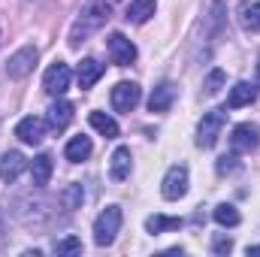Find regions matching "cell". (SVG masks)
<instances>
[{
    "mask_svg": "<svg viewBox=\"0 0 260 257\" xmlns=\"http://www.w3.org/2000/svg\"><path fill=\"white\" fill-rule=\"evenodd\" d=\"M34 67H37V49L34 46H21L15 55H9L6 73H9V79H24V76L34 73Z\"/></svg>",
    "mask_w": 260,
    "mask_h": 257,
    "instance_id": "obj_6",
    "label": "cell"
},
{
    "mask_svg": "<svg viewBox=\"0 0 260 257\" xmlns=\"http://www.w3.org/2000/svg\"><path fill=\"white\" fill-rule=\"evenodd\" d=\"M70 79H73L70 67H67L64 61H55V64H49L46 76H43V88H46V94H52V97H64L67 88H70Z\"/></svg>",
    "mask_w": 260,
    "mask_h": 257,
    "instance_id": "obj_5",
    "label": "cell"
},
{
    "mask_svg": "<svg viewBox=\"0 0 260 257\" xmlns=\"http://www.w3.org/2000/svg\"><path fill=\"white\" fill-rule=\"evenodd\" d=\"M88 121H91V127L97 130V133H103L106 139H115V136H118V124H115V118H109L106 112H91Z\"/></svg>",
    "mask_w": 260,
    "mask_h": 257,
    "instance_id": "obj_21",
    "label": "cell"
},
{
    "mask_svg": "<svg viewBox=\"0 0 260 257\" xmlns=\"http://www.w3.org/2000/svg\"><path fill=\"white\" fill-rule=\"evenodd\" d=\"M215 221H218L221 227H236L242 218H239V209H236V206L221 203V206H215Z\"/></svg>",
    "mask_w": 260,
    "mask_h": 257,
    "instance_id": "obj_23",
    "label": "cell"
},
{
    "mask_svg": "<svg viewBox=\"0 0 260 257\" xmlns=\"http://www.w3.org/2000/svg\"><path fill=\"white\" fill-rule=\"evenodd\" d=\"M118 227H121V209H118V206H106V209L97 215V221H94V242H97L100 248L112 245L115 236H118Z\"/></svg>",
    "mask_w": 260,
    "mask_h": 257,
    "instance_id": "obj_2",
    "label": "cell"
},
{
    "mask_svg": "<svg viewBox=\"0 0 260 257\" xmlns=\"http://www.w3.org/2000/svg\"><path fill=\"white\" fill-rule=\"evenodd\" d=\"M109 176L115 179V182H124L130 176V148L127 145H118L115 151H112V160H109Z\"/></svg>",
    "mask_w": 260,
    "mask_h": 257,
    "instance_id": "obj_17",
    "label": "cell"
},
{
    "mask_svg": "<svg viewBox=\"0 0 260 257\" xmlns=\"http://www.w3.org/2000/svg\"><path fill=\"white\" fill-rule=\"evenodd\" d=\"M46 121H49V127H52V130H64L67 124L73 121V103H67V100L52 103V109H49Z\"/></svg>",
    "mask_w": 260,
    "mask_h": 257,
    "instance_id": "obj_19",
    "label": "cell"
},
{
    "mask_svg": "<svg viewBox=\"0 0 260 257\" xmlns=\"http://www.w3.org/2000/svg\"><path fill=\"white\" fill-rule=\"evenodd\" d=\"M61 200H64V206L73 212V209H79L82 206V200H85V191H82V185H70L64 194H61Z\"/></svg>",
    "mask_w": 260,
    "mask_h": 257,
    "instance_id": "obj_24",
    "label": "cell"
},
{
    "mask_svg": "<svg viewBox=\"0 0 260 257\" xmlns=\"http://www.w3.org/2000/svg\"><path fill=\"white\" fill-rule=\"evenodd\" d=\"M52 157L49 154H37L34 160H30V185L34 188H46L49 185V179H52Z\"/></svg>",
    "mask_w": 260,
    "mask_h": 257,
    "instance_id": "obj_13",
    "label": "cell"
},
{
    "mask_svg": "<svg viewBox=\"0 0 260 257\" xmlns=\"http://www.w3.org/2000/svg\"><path fill=\"white\" fill-rule=\"evenodd\" d=\"M46 130H49V121H43L37 115H27V118H21L15 124V136L21 142H27V145H40L46 139Z\"/></svg>",
    "mask_w": 260,
    "mask_h": 257,
    "instance_id": "obj_10",
    "label": "cell"
},
{
    "mask_svg": "<svg viewBox=\"0 0 260 257\" xmlns=\"http://www.w3.org/2000/svg\"><path fill=\"white\" fill-rule=\"evenodd\" d=\"M139 97H142V91L136 82H118L112 88V109L115 112H133L139 106Z\"/></svg>",
    "mask_w": 260,
    "mask_h": 257,
    "instance_id": "obj_7",
    "label": "cell"
},
{
    "mask_svg": "<svg viewBox=\"0 0 260 257\" xmlns=\"http://www.w3.org/2000/svg\"><path fill=\"white\" fill-rule=\"evenodd\" d=\"M224 112L221 109H212V112H206L203 118H200V127H197V145L200 148H212L215 142H218V136H221V130H224Z\"/></svg>",
    "mask_w": 260,
    "mask_h": 257,
    "instance_id": "obj_3",
    "label": "cell"
},
{
    "mask_svg": "<svg viewBox=\"0 0 260 257\" xmlns=\"http://www.w3.org/2000/svg\"><path fill=\"white\" fill-rule=\"evenodd\" d=\"M248 254H260V245H248Z\"/></svg>",
    "mask_w": 260,
    "mask_h": 257,
    "instance_id": "obj_28",
    "label": "cell"
},
{
    "mask_svg": "<svg viewBox=\"0 0 260 257\" xmlns=\"http://www.w3.org/2000/svg\"><path fill=\"white\" fill-rule=\"evenodd\" d=\"M254 100H257V88H254V85H248V82H236V85L230 88V94H227V106H230V109L251 106Z\"/></svg>",
    "mask_w": 260,
    "mask_h": 257,
    "instance_id": "obj_12",
    "label": "cell"
},
{
    "mask_svg": "<svg viewBox=\"0 0 260 257\" xmlns=\"http://www.w3.org/2000/svg\"><path fill=\"white\" fill-rule=\"evenodd\" d=\"M24 167H27V157H24L21 151H6V154L0 157V179H3V182H15V179L24 173Z\"/></svg>",
    "mask_w": 260,
    "mask_h": 257,
    "instance_id": "obj_11",
    "label": "cell"
},
{
    "mask_svg": "<svg viewBox=\"0 0 260 257\" xmlns=\"http://www.w3.org/2000/svg\"><path fill=\"white\" fill-rule=\"evenodd\" d=\"M106 52H109L112 64H118V67H127V64L136 61V46L130 43L124 34H109V40H106Z\"/></svg>",
    "mask_w": 260,
    "mask_h": 257,
    "instance_id": "obj_8",
    "label": "cell"
},
{
    "mask_svg": "<svg viewBox=\"0 0 260 257\" xmlns=\"http://www.w3.org/2000/svg\"><path fill=\"white\" fill-rule=\"evenodd\" d=\"M109 18H112V6L106 0H88L79 9V18L73 21V27H70V46L76 49L82 40H88L91 34H97Z\"/></svg>",
    "mask_w": 260,
    "mask_h": 257,
    "instance_id": "obj_1",
    "label": "cell"
},
{
    "mask_svg": "<svg viewBox=\"0 0 260 257\" xmlns=\"http://www.w3.org/2000/svg\"><path fill=\"white\" fill-rule=\"evenodd\" d=\"M257 82H260V64H257Z\"/></svg>",
    "mask_w": 260,
    "mask_h": 257,
    "instance_id": "obj_29",
    "label": "cell"
},
{
    "mask_svg": "<svg viewBox=\"0 0 260 257\" xmlns=\"http://www.w3.org/2000/svg\"><path fill=\"white\" fill-rule=\"evenodd\" d=\"M230 142H233V151L248 154V151H254V148L260 145V127L257 124H251V121H242V124L233 127Z\"/></svg>",
    "mask_w": 260,
    "mask_h": 257,
    "instance_id": "obj_9",
    "label": "cell"
},
{
    "mask_svg": "<svg viewBox=\"0 0 260 257\" xmlns=\"http://www.w3.org/2000/svg\"><path fill=\"white\" fill-rule=\"evenodd\" d=\"M221 85H224V70H212V73L206 76V82H203V88H206L209 97H215V94L221 91Z\"/></svg>",
    "mask_w": 260,
    "mask_h": 257,
    "instance_id": "obj_25",
    "label": "cell"
},
{
    "mask_svg": "<svg viewBox=\"0 0 260 257\" xmlns=\"http://www.w3.org/2000/svg\"><path fill=\"white\" fill-rule=\"evenodd\" d=\"M239 24H242L245 30L257 34L260 30V0H254V3H242V6H239Z\"/></svg>",
    "mask_w": 260,
    "mask_h": 257,
    "instance_id": "obj_20",
    "label": "cell"
},
{
    "mask_svg": "<svg viewBox=\"0 0 260 257\" xmlns=\"http://www.w3.org/2000/svg\"><path fill=\"white\" fill-rule=\"evenodd\" d=\"M160 194L167 200H182L188 194V167L185 164H173L160 182Z\"/></svg>",
    "mask_w": 260,
    "mask_h": 257,
    "instance_id": "obj_4",
    "label": "cell"
},
{
    "mask_svg": "<svg viewBox=\"0 0 260 257\" xmlns=\"http://www.w3.org/2000/svg\"><path fill=\"white\" fill-rule=\"evenodd\" d=\"M230 248H233V242L227 236H215V242H212V251L215 254H230Z\"/></svg>",
    "mask_w": 260,
    "mask_h": 257,
    "instance_id": "obj_27",
    "label": "cell"
},
{
    "mask_svg": "<svg viewBox=\"0 0 260 257\" xmlns=\"http://www.w3.org/2000/svg\"><path fill=\"white\" fill-rule=\"evenodd\" d=\"M100 76H103V64H97L94 58H85V61L79 64V70H76V79H79V88H82V91L94 88Z\"/></svg>",
    "mask_w": 260,
    "mask_h": 257,
    "instance_id": "obj_15",
    "label": "cell"
},
{
    "mask_svg": "<svg viewBox=\"0 0 260 257\" xmlns=\"http://www.w3.org/2000/svg\"><path fill=\"white\" fill-rule=\"evenodd\" d=\"M173 100H176V88H173L170 82H160V85L151 91V97H148V109H151V112H167V109L173 106Z\"/></svg>",
    "mask_w": 260,
    "mask_h": 257,
    "instance_id": "obj_14",
    "label": "cell"
},
{
    "mask_svg": "<svg viewBox=\"0 0 260 257\" xmlns=\"http://www.w3.org/2000/svg\"><path fill=\"white\" fill-rule=\"evenodd\" d=\"M91 151H94V145H91L88 136H73V139L67 142V148H64V157L70 160V164H82V160L91 157Z\"/></svg>",
    "mask_w": 260,
    "mask_h": 257,
    "instance_id": "obj_16",
    "label": "cell"
},
{
    "mask_svg": "<svg viewBox=\"0 0 260 257\" xmlns=\"http://www.w3.org/2000/svg\"><path fill=\"white\" fill-rule=\"evenodd\" d=\"M154 9H157V3H154V0H130L124 18L133 21V24H145V21L154 15Z\"/></svg>",
    "mask_w": 260,
    "mask_h": 257,
    "instance_id": "obj_18",
    "label": "cell"
},
{
    "mask_svg": "<svg viewBox=\"0 0 260 257\" xmlns=\"http://www.w3.org/2000/svg\"><path fill=\"white\" fill-rule=\"evenodd\" d=\"M55 251H58V254H79V251H82V242H79L76 236H67V239H61V242L55 245Z\"/></svg>",
    "mask_w": 260,
    "mask_h": 257,
    "instance_id": "obj_26",
    "label": "cell"
},
{
    "mask_svg": "<svg viewBox=\"0 0 260 257\" xmlns=\"http://www.w3.org/2000/svg\"><path fill=\"white\" fill-rule=\"evenodd\" d=\"M182 218H167V215H151L145 221V230L148 233H167V230H182Z\"/></svg>",
    "mask_w": 260,
    "mask_h": 257,
    "instance_id": "obj_22",
    "label": "cell"
}]
</instances>
